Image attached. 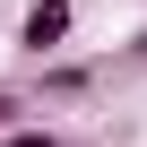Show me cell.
Instances as JSON below:
<instances>
[{"label": "cell", "instance_id": "6da1fadb", "mask_svg": "<svg viewBox=\"0 0 147 147\" xmlns=\"http://www.w3.org/2000/svg\"><path fill=\"white\" fill-rule=\"evenodd\" d=\"M18 43H26V52H61V43H69V0H35L26 26H18Z\"/></svg>", "mask_w": 147, "mask_h": 147}, {"label": "cell", "instance_id": "7a4b0ae2", "mask_svg": "<svg viewBox=\"0 0 147 147\" xmlns=\"http://www.w3.org/2000/svg\"><path fill=\"white\" fill-rule=\"evenodd\" d=\"M0 147H69V138H52V130H18V121H9V130H0Z\"/></svg>", "mask_w": 147, "mask_h": 147}, {"label": "cell", "instance_id": "3957f363", "mask_svg": "<svg viewBox=\"0 0 147 147\" xmlns=\"http://www.w3.org/2000/svg\"><path fill=\"white\" fill-rule=\"evenodd\" d=\"M9 121H18V95H9V87H0V130H9Z\"/></svg>", "mask_w": 147, "mask_h": 147}]
</instances>
